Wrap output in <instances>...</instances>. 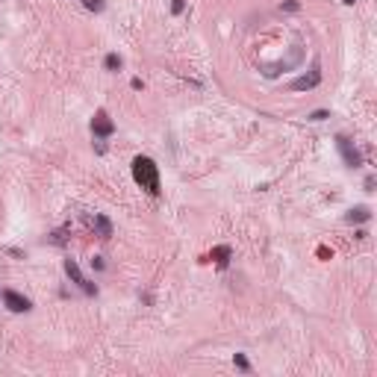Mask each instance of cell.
<instances>
[{
	"instance_id": "obj_3",
	"label": "cell",
	"mask_w": 377,
	"mask_h": 377,
	"mask_svg": "<svg viewBox=\"0 0 377 377\" xmlns=\"http://www.w3.org/2000/svg\"><path fill=\"white\" fill-rule=\"evenodd\" d=\"M65 274H68V277H71V283H77V286H80V289H82L86 295H97V286H94V283L89 280L86 274H82V271H80V265H77L74 259H65Z\"/></svg>"
},
{
	"instance_id": "obj_11",
	"label": "cell",
	"mask_w": 377,
	"mask_h": 377,
	"mask_svg": "<svg viewBox=\"0 0 377 377\" xmlns=\"http://www.w3.org/2000/svg\"><path fill=\"white\" fill-rule=\"evenodd\" d=\"M121 65H124V62H121L118 53H106V59H103V68L106 71H121Z\"/></svg>"
},
{
	"instance_id": "obj_9",
	"label": "cell",
	"mask_w": 377,
	"mask_h": 377,
	"mask_svg": "<svg viewBox=\"0 0 377 377\" xmlns=\"http://www.w3.org/2000/svg\"><path fill=\"white\" fill-rule=\"evenodd\" d=\"M371 218V210L368 206H353V210H348V215H345V221L348 224H363Z\"/></svg>"
},
{
	"instance_id": "obj_16",
	"label": "cell",
	"mask_w": 377,
	"mask_h": 377,
	"mask_svg": "<svg viewBox=\"0 0 377 377\" xmlns=\"http://www.w3.org/2000/svg\"><path fill=\"white\" fill-rule=\"evenodd\" d=\"M324 118H330V112H327V109H316V112L309 115V121H324Z\"/></svg>"
},
{
	"instance_id": "obj_13",
	"label": "cell",
	"mask_w": 377,
	"mask_h": 377,
	"mask_svg": "<svg viewBox=\"0 0 377 377\" xmlns=\"http://www.w3.org/2000/svg\"><path fill=\"white\" fill-rule=\"evenodd\" d=\"M82 6H86L89 12H103L106 3H103V0H82Z\"/></svg>"
},
{
	"instance_id": "obj_10",
	"label": "cell",
	"mask_w": 377,
	"mask_h": 377,
	"mask_svg": "<svg viewBox=\"0 0 377 377\" xmlns=\"http://www.w3.org/2000/svg\"><path fill=\"white\" fill-rule=\"evenodd\" d=\"M68 230H71V227H59V230H53L47 239H50L56 247H65V245H68Z\"/></svg>"
},
{
	"instance_id": "obj_18",
	"label": "cell",
	"mask_w": 377,
	"mask_h": 377,
	"mask_svg": "<svg viewBox=\"0 0 377 377\" xmlns=\"http://www.w3.org/2000/svg\"><path fill=\"white\" fill-rule=\"evenodd\" d=\"M342 3H348V6H353V3H357V0H342Z\"/></svg>"
},
{
	"instance_id": "obj_17",
	"label": "cell",
	"mask_w": 377,
	"mask_h": 377,
	"mask_svg": "<svg viewBox=\"0 0 377 377\" xmlns=\"http://www.w3.org/2000/svg\"><path fill=\"white\" fill-rule=\"evenodd\" d=\"M92 268H94V271H103V268H106L103 257H94V259H92Z\"/></svg>"
},
{
	"instance_id": "obj_2",
	"label": "cell",
	"mask_w": 377,
	"mask_h": 377,
	"mask_svg": "<svg viewBox=\"0 0 377 377\" xmlns=\"http://www.w3.org/2000/svg\"><path fill=\"white\" fill-rule=\"evenodd\" d=\"M336 148H339L342 159H345L348 168H360V165H363V153L357 151V144H353L348 136H336Z\"/></svg>"
},
{
	"instance_id": "obj_7",
	"label": "cell",
	"mask_w": 377,
	"mask_h": 377,
	"mask_svg": "<svg viewBox=\"0 0 377 377\" xmlns=\"http://www.w3.org/2000/svg\"><path fill=\"white\" fill-rule=\"evenodd\" d=\"M89 227H92L94 236H100V239H109V236H112V221L106 218L103 212H94V218H89Z\"/></svg>"
},
{
	"instance_id": "obj_5",
	"label": "cell",
	"mask_w": 377,
	"mask_h": 377,
	"mask_svg": "<svg viewBox=\"0 0 377 377\" xmlns=\"http://www.w3.org/2000/svg\"><path fill=\"white\" fill-rule=\"evenodd\" d=\"M92 133L97 136V139H109V136L115 133V124H112V118L106 115L103 109H100V112L92 118Z\"/></svg>"
},
{
	"instance_id": "obj_4",
	"label": "cell",
	"mask_w": 377,
	"mask_h": 377,
	"mask_svg": "<svg viewBox=\"0 0 377 377\" xmlns=\"http://www.w3.org/2000/svg\"><path fill=\"white\" fill-rule=\"evenodd\" d=\"M318 82H321V65H318V59H316V62H312V68H309V74L292 80V82H289V89H292V92H309V89H316Z\"/></svg>"
},
{
	"instance_id": "obj_12",
	"label": "cell",
	"mask_w": 377,
	"mask_h": 377,
	"mask_svg": "<svg viewBox=\"0 0 377 377\" xmlns=\"http://www.w3.org/2000/svg\"><path fill=\"white\" fill-rule=\"evenodd\" d=\"M233 363H236V368H239V371H250V363H247V357H245V353H236V357H233Z\"/></svg>"
},
{
	"instance_id": "obj_6",
	"label": "cell",
	"mask_w": 377,
	"mask_h": 377,
	"mask_svg": "<svg viewBox=\"0 0 377 377\" xmlns=\"http://www.w3.org/2000/svg\"><path fill=\"white\" fill-rule=\"evenodd\" d=\"M3 304L9 306L12 312H30V309H33L30 298H24V295L15 292V289H6V292H3Z\"/></svg>"
},
{
	"instance_id": "obj_8",
	"label": "cell",
	"mask_w": 377,
	"mask_h": 377,
	"mask_svg": "<svg viewBox=\"0 0 377 377\" xmlns=\"http://www.w3.org/2000/svg\"><path fill=\"white\" fill-rule=\"evenodd\" d=\"M230 257H233V247H230V245H218V247H212V254H210V259H215V262H218L221 268H227Z\"/></svg>"
},
{
	"instance_id": "obj_15",
	"label": "cell",
	"mask_w": 377,
	"mask_h": 377,
	"mask_svg": "<svg viewBox=\"0 0 377 377\" xmlns=\"http://www.w3.org/2000/svg\"><path fill=\"white\" fill-rule=\"evenodd\" d=\"M280 9H283V12H298V9H301V3H298V0H286Z\"/></svg>"
},
{
	"instance_id": "obj_1",
	"label": "cell",
	"mask_w": 377,
	"mask_h": 377,
	"mask_svg": "<svg viewBox=\"0 0 377 377\" xmlns=\"http://www.w3.org/2000/svg\"><path fill=\"white\" fill-rule=\"evenodd\" d=\"M133 180L139 183L148 195H159V168L153 162L151 156H136L133 159Z\"/></svg>"
},
{
	"instance_id": "obj_14",
	"label": "cell",
	"mask_w": 377,
	"mask_h": 377,
	"mask_svg": "<svg viewBox=\"0 0 377 377\" xmlns=\"http://www.w3.org/2000/svg\"><path fill=\"white\" fill-rule=\"evenodd\" d=\"M171 12H174V15H183V12H186V0H171Z\"/></svg>"
}]
</instances>
